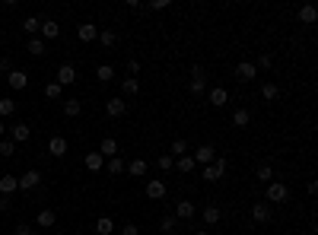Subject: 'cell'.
<instances>
[{"instance_id":"cell-1","label":"cell","mask_w":318,"mask_h":235,"mask_svg":"<svg viewBox=\"0 0 318 235\" xmlns=\"http://www.w3.org/2000/svg\"><path fill=\"white\" fill-rule=\"evenodd\" d=\"M223 175H226V156H217L210 165H204V169H201V178L210 181V185H213V181H220Z\"/></svg>"},{"instance_id":"cell-2","label":"cell","mask_w":318,"mask_h":235,"mask_svg":"<svg viewBox=\"0 0 318 235\" xmlns=\"http://www.w3.org/2000/svg\"><path fill=\"white\" fill-rule=\"evenodd\" d=\"M268 191H264V197H268V204H287L290 197V188L283 185V181H271V185H264Z\"/></svg>"},{"instance_id":"cell-3","label":"cell","mask_w":318,"mask_h":235,"mask_svg":"<svg viewBox=\"0 0 318 235\" xmlns=\"http://www.w3.org/2000/svg\"><path fill=\"white\" fill-rule=\"evenodd\" d=\"M188 89H191V95H204V92H207V73H204L201 67L191 70V83H188Z\"/></svg>"},{"instance_id":"cell-4","label":"cell","mask_w":318,"mask_h":235,"mask_svg":"<svg viewBox=\"0 0 318 235\" xmlns=\"http://www.w3.org/2000/svg\"><path fill=\"white\" fill-rule=\"evenodd\" d=\"M41 178H45V175H41L38 169H29V172H22V175H19V191H35V188L41 185Z\"/></svg>"},{"instance_id":"cell-5","label":"cell","mask_w":318,"mask_h":235,"mask_svg":"<svg viewBox=\"0 0 318 235\" xmlns=\"http://www.w3.org/2000/svg\"><path fill=\"white\" fill-rule=\"evenodd\" d=\"M102 159H115V156H121V143L115 140V137H105V140L99 143V150H96Z\"/></svg>"},{"instance_id":"cell-6","label":"cell","mask_w":318,"mask_h":235,"mask_svg":"<svg viewBox=\"0 0 318 235\" xmlns=\"http://www.w3.org/2000/svg\"><path fill=\"white\" fill-rule=\"evenodd\" d=\"M191 159H194V165H197V162H201V165H210L213 159H217V150H213L210 143H201V146L191 153Z\"/></svg>"},{"instance_id":"cell-7","label":"cell","mask_w":318,"mask_h":235,"mask_svg":"<svg viewBox=\"0 0 318 235\" xmlns=\"http://www.w3.org/2000/svg\"><path fill=\"white\" fill-rule=\"evenodd\" d=\"M57 86H61V89H64V86H73L76 83V70H73V64H61V67H57V80H54Z\"/></svg>"},{"instance_id":"cell-8","label":"cell","mask_w":318,"mask_h":235,"mask_svg":"<svg viewBox=\"0 0 318 235\" xmlns=\"http://www.w3.org/2000/svg\"><path fill=\"white\" fill-rule=\"evenodd\" d=\"M255 76H258V70H255L252 60H242V64H236V80H239V83H252Z\"/></svg>"},{"instance_id":"cell-9","label":"cell","mask_w":318,"mask_h":235,"mask_svg":"<svg viewBox=\"0 0 318 235\" xmlns=\"http://www.w3.org/2000/svg\"><path fill=\"white\" fill-rule=\"evenodd\" d=\"M271 216H274V207L268 204V200L252 207V220H255V223H261V226H264V223H271Z\"/></svg>"},{"instance_id":"cell-10","label":"cell","mask_w":318,"mask_h":235,"mask_svg":"<svg viewBox=\"0 0 318 235\" xmlns=\"http://www.w3.org/2000/svg\"><path fill=\"white\" fill-rule=\"evenodd\" d=\"M6 86H10V89H25V86H29V73L25 70H10L6 73Z\"/></svg>"},{"instance_id":"cell-11","label":"cell","mask_w":318,"mask_h":235,"mask_svg":"<svg viewBox=\"0 0 318 235\" xmlns=\"http://www.w3.org/2000/svg\"><path fill=\"white\" fill-rule=\"evenodd\" d=\"M29 137H32V127H29V124H22V121H19V124H13V127H10V140H13L16 146H19V143H25Z\"/></svg>"},{"instance_id":"cell-12","label":"cell","mask_w":318,"mask_h":235,"mask_svg":"<svg viewBox=\"0 0 318 235\" xmlns=\"http://www.w3.org/2000/svg\"><path fill=\"white\" fill-rule=\"evenodd\" d=\"M296 16H299V22H303V25H315V19H318V6H315V3H303Z\"/></svg>"},{"instance_id":"cell-13","label":"cell","mask_w":318,"mask_h":235,"mask_svg":"<svg viewBox=\"0 0 318 235\" xmlns=\"http://www.w3.org/2000/svg\"><path fill=\"white\" fill-rule=\"evenodd\" d=\"M147 197H150V200H162V197H166V181L150 178V181H147Z\"/></svg>"},{"instance_id":"cell-14","label":"cell","mask_w":318,"mask_h":235,"mask_svg":"<svg viewBox=\"0 0 318 235\" xmlns=\"http://www.w3.org/2000/svg\"><path fill=\"white\" fill-rule=\"evenodd\" d=\"M41 41H51V38H57L61 35V25H57L54 19H41Z\"/></svg>"},{"instance_id":"cell-15","label":"cell","mask_w":318,"mask_h":235,"mask_svg":"<svg viewBox=\"0 0 318 235\" xmlns=\"http://www.w3.org/2000/svg\"><path fill=\"white\" fill-rule=\"evenodd\" d=\"M207 99H210V105H213V108H223V105L229 102V92L223 89V86H213V89L207 92Z\"/></svg>"},{"instance_id":"cell-16","label":"cell","mask_w":318,"mask_h":235,"mask_svg":"<svg viewBox=\"0 0 318 235\" xmlns=\"http://www.w3.org/2000/svg\"><path fill=\"white\" fill-rule=\"evenodd\" d=\"M105 111H108V118H121L127 111V102H121V95H115V99L105 102Z\"/></svg>"},{"instance_id":"cell-17","label":"cell","mask_w":318,"mask_h":235,"mask_svg":"<svg viewBox=\"0 0 318 235\" xmlns=\"http://www.w3.org/2000/svg\"><path fill=\"white\" fill-rule=\"evenodd\" d=\"M48 156H54V159L67 156V140H64V137H51V140H48Z\"/></svg>"},{"instance_id":"cell-18","label":"cell","mask_w":318,"mask_h":235,"mask_svg":"<svg viewBox=\"0 0 318 235\" xmlns=\"http://www.w3.org/2000/svg\"><path fill=\"white\" fill-rule=\"evenodd\" d=\"M54 223H57V213H54V210H48V207H45V210H38V216H35V226H38V229H51Z\"/></svg>"},{"instance_id":"cell-19","label":"cell","mask_w":318,"mask_h":235,"mask_svg":"<svg viewBox=\"0 0 318 235\" xmlns=\"http://www.w3.org/2000/svg\"><path fill=\"white\" fill-rule=\"evenodd\" d=\"M194 213H197V207L191 204V200H178V204H175V216H178V220H191Z\"/></svg>"},{"instance_id":"cell-20","label":"cell","mask_w":318,"mask_h":235,"mask_svg":"<svg viewBox=\"0 0 318 235\" xmlns=\"http://www.w3.org/2000/svg\"><path fill=\"white\" fill-rule=\"evenodd\" d=\"M255 178L261 181V185H271V181H274V165H271V162H261V165L255 169Z\"/></svg>"},{"instance_id":"cell-21","label":"cell","mask_w":318,"mask_h":235,"mask_svg":"<svg viewBox=\"0 0 318 235\" xmlns=\"http://www.w3.org/2000/svg\"><path fill=\"white\" fill-rule=\"evenodd\" d=\"M13 191H19V178H16V175H3V178H0V194L10 197Z\"/></svg>"},{"instance_id":"cell-22","label":"cell","mask_w":318,"mask_h":235,"mask_svg":"<svg viewBox=\"0 0 318 235\" xmlns=\"http://www.w3.org/2000/svg\"><path fill=\"white\" fill-rule=\"evenodd\" d=\"M76 35H80V41H96L99 38V29L92 22H83L80 29H76Z\"/></svg>"},{"instance_id":"cell-23","label":"cell","mask_w":318,"mask_h":235,"mask_svg":"<svg viewBox=\"0 0 318 235\" xmlns=\"http://www.w3.org/2000/svg\"><path fill=\"white\" fill-rule=\"evenodd\" d=\"M83 165H86V169H89V172H102V169H105V159H102L99 153H86Z\"/></svg>"},{"instance_id":"cell-24","label":"cell","mask_w":318,"mask_h":235,"mask_svg":"<svg viewBox=\"0 0 318 235\" xmlns=\"http://www.w3.org/2000/svg\"><path fill=\"white\" fill-rule=\"evenodd\" d=\"M124 169L131 172L134 178H147V159H134V162H127Z\"/></svg>"},{"instance_id":"cell-25","label":"cell","mask_w":318,"mask_h":235,"mask_svg":"<svg viewBox=\"0 0 318 235\" xmlns=\"http://www.w3.org/2000/svg\"><path fill=\"white\" fill-rule=\"evenodd\" d=\"M96 235H115V220L99 216V220H96Z\"/></svg>"},{"instance_id":"cell-26","label":"cell","mask_w":318,"mask_h":235,"mask_svg":"<svg viewBox=\"0 0 318 235\" xmlns=\"http://www.w3.org/2000/svg\"><path fill=\"white\" fill-rule=\"evenodd\" d=\"M261 99H264V102H277V99H280L277 83H261Z\"/></svg>"},{"instance_id":"cell-27","label":"cell","mask_w":318,"mask_h":235,"mask_svg":"<svg viewBox=\"0 0 318 235\" xmlns=\"http://www.w3.org/2000/svg\"><path fill=\"white\" fill-rule=\"evenodd\" d=\"M185 153H188V140H185V137H175L172 146H169V156H172V159H178V156H185Z\"/></svg>"},{"instance_id":"cell-28","label":"cell","mask_w":318,"mask_h":235,"mask_svg":"<svg viewBox=\"0 0 318 235\" xmlns=\"http://www.w3.org/2000/svg\"><path fill=\"white\" fill-rule=\"evenodd\" d=\"M233 124L236 127H248V124H252V111H248V108H236L233 111Z\"/></svg>"},{"instance_id":"cell-29","label":"cell","mask_w":318,"mask_h":235,"mask_svg":"<svg viewBox=\"0 0 318 235\" xmlns=\"http://www.w3.org/2000/svg\"><path fill=\"white\" fill-rule=\"evenodd\" d=\"M220 220H223V210H220V207H213V204L204 207V223H207V226H217Z\"/></svg>"},{"instance_id":"cell-30","label":"cell","mask_w":318,"mask_h":235,"mask_svg":"<svg viewBox=\"0 0 318 235\" xmlns=\"http://www.w3.org/2000/svg\"><path fill=\"white\" fill-rule=\"evenodd\" d=\"M121 92L124 95H137V92H140V80H137V76H124V80H121Z\"/></svg>"},{"instance_id":"cell-31","label":"cell","mask_w":318,"mask_h":235,"mask_svg":"<svg viewBox=\"0 0 318 235\" xmlns=\"http://www.w3.org/2000/svg\"><path fill=\"white\" fill-rule=\"evenodd\" d=\"M25 51H29L32 57H41V54H48V48H45V41H41V38H29V45H25Z\"/></svg>"},{"instance_id":"cell-32","label":"cell","mask_w":318,"mask_h":235,"mask_svg":"<svg viewBox=\"0 0 318 235\" xmlns=\"http://www.w3.org/2000/svg\"><path fill=\"white\" fill-rule=\"evenodd\" d=\"M64 115H67V118H80V115H83V102H80V99L64 102Z\"/></svg>"},{"instance_id":"cell-33","label":"cell","mask_w":318,"mask_h":235,"mask_svg":"<svg viewBox=\"0 0 318 235\" xmlns=\"http://www.w3.org/2000/svg\"><path fill=\"white\" fill-rule=\"evenodd\" d=\"M175 169L182 172V175H188V172H194V159H191V153L178 156V159H175Z\"/></svg>"},{"instance_id":"cell-34","label":"cell","mask_w":318,"mask_h":235,"mask_svg":"<svg viewBox=\"0 0 318 235\" xmlns=\"http://www.w3.org/2000/svg\"><path fill=\"white\" fill-rule=\"evenodd\" d=\"M96 76H99V83H111V80H115V67H111V64H99Z\"/></svg>"},{"instance_id":"cell-35","label":"cell","mask_w":318,"mask_h":235,"mask_svg":"<svg viewBox=\"0 0 318 235\" xmlns=\"http://www.w3.org/2000/svg\"><path fill=\"white\" fill-rule=\"evenodd\" d=\"M105 172H108V175H121V172H124V159H121V156L105 159Z\"/></svg>"},{"instance_id":"cell-36","label":"cell","mask_w":318,"mask_h":235,"mask_svg":"<svg viewBox=\"0 0 318 235\" xmlns=\"http://www.w3.org/2000/svg\"><path fill=\"white\" fill-rule=\"evenodd\" d=\"M38 29H41V19H38V16H29V19H22V32H25V35H35Z\"/></svg>"},{"instance_id":"cell-37","label":"cell","mask_w":318,"mask_h":235,"mask_svg":"<svg viewBox=\"0 0 318 235\" xmlns=\"http://www.w3.org/2000/svg\"><path fill=\"white\" fill-rule=\"evenodd\" d=\"M99 45H102V48H115V45H118V35H115V32H111V29L99 32Z\"/></svg>"},{"instance_id":"cell-38","label":"cell","mask_w":318,"mask_h":235,"mask_svg":"<svg viewBox=\"0 0 318 235\" xmlns=\"http://www.w3.org/2000/svg\"><path fill=\"white\" fill-rule=\"evenodd\" d=\"M13 111H16V102L10 99V95H6V99H0V121H3V118H10Z\"/></svg>"},{"instance_id":"cell-39","label":"cell","mask_w":318,"mask_h":235,"mask_svg":"<svg viewBox=\"0 0 318 235\" xmlns=\"http://www.w3.org/2000/svg\"><path fill=\"white\" fill-rule=\"evenodd\" d=\"M175 226H178L175 216H162V220H159V229L166 232V235H175Z\"/></svg>"},{"instance_id":"cell-40","label":"cell","mask_w":318,"mask_h":235,"mask_svg":"<svg viewBox=\"0 0 318 235\" xmlns=\"http://www.w3.org/2000/svg\"><path fill=\"white\" fill-rule=\"evenodd\" d=\"M271 67H274V57H271V54H258L255 70H271Z\"/></svg>"},{"instance_id":"cell-41","label":"cell","mask_w":318,"mask_h":235,"mask_svg":"<svg viewBox=\"0 0 318 235\" xmlns=\"http://www.w3.org/2000/svg\"><path fill=\"white\" fill-rule=\"evenodd\" d=\"M13 153H16V143L10 140V137H6V140H0V156H3V159H10Z\"/></svg>"},{"instance_id":"cell-42","label":"cell","mask_w":318,"mask_h":235,"mask_svg":"<svg viewBox=\"0 0 318 235\" xmlns=\"http://www.w3.org/2000/svg\"><path fill=\"white\" fill-rule=\"evenodd\" d=\"M156 165H159V169H162V172H169V169H172V165H175V159H172V156H169V153H162V156H159V159H156Z\"/></svg>"},{"instance_id":"cell-43","label":"cell","mask_w":318,"mask_h":235,"mask_svg":"<svg viewBox=\"0 0 318 235\" xmlns=\"http://www.w3.org/2000/svg\"><path fill=\"white\" fill-rule=\"evenodd\" d=\"M45 95H48V99H61V86H57V83H45Z\"/></svg>"},{"instance_id":"cell-44","label":"cell","mask_w":318,"mask_h":235,"mask_svg":"<svg viewBox=\"0 0 318 235\" xmlns=\"http://www.w3.org/2000/svg\"><path fill=\"white\" fill-rule=\"evenodd\" d=\"M13 232H16V235H35V229H32V226H25V223H19Z\"/></svg>"},{"instance_id":"cell-45","label":"cell","mask_w":318,"mask_h":235,"mask_svg":"<svg viewBox=\"0 0 318 235\" xmlns=\"http://www.w3.org/2000/svg\"><path fill=\"white\" fill-rule=\"evenodd\" d=\"M6 210H13V200L6 194H0V213H6Z\"/></svg>"},{"instance_id":"cell-46","label":"cell","mask_w":318,"mask_h":235,"mask_svg":"<svg viewBox=\"0 0 318 235\" xmlns=\"http://www.w3.org/2000/svg\"><path fill=\"white\" fill-rule=\"evenodd\" d=\"M121 235H140V229H137L134 223H124V226H121Z\"/></svg>"},{"instance_id":"cell-47","label":"cell","mask_w":318,"mask_h":235,"mask_svg":"<svg viewBox=\"0 0 318 235\" xmlns=\"http://www.w3.org/2000/svg\"><path fill=\"white\" fill-rule=\"evenodd\" d=\"M13 70V60L10 57H0V73H10Z\"/></svg>"},{"instance_id":"cell-48","label":"cell","mask_w":318,"mask_h":235,"mask_svg":"<svg viewBox=\"0 0 318 235\" xmlns=\"http://www.w3.org/2000/svg\"><path fill=\"white\" fill-rule=\"evenodd\" d=\"M166 6H169V0H153L150 10H166Z\"/></svg>"},{"instance_id":"cell-49","label":"cell","mask_w":318,"mask_h":235,"mask_svg":"<svg viewBox=\"0 0 318 235\" xmlns=\"http://www.w3.org/2000/svg\"><path fill=\"white\" fill-rule=\"evenodd\" d=\"M127 73H140V64H137V60H127Z\"/></svg>"},{"instance_id":"cell-50","label":"cell","mask_w":318,"mask_h":235,"mask_svg":"<svg viewBox=\"0 0 318 235\" xmlns=\"http://www.w3.org/2000/svg\"><path fill=\"white\" fill-rule=\"evenodd\" d=\"M3 134H6V124H3V121H0V140H3Z\"/></svg>"},{"instance_id":"cell-51","label":"cell","mask_w":318,"mask_h":235,"mask_svg":"<svg viewBox=\"0 0 318 235\" xmlns=\"http://www.w3.org/2000/svg\"><path fill=\"white\" fill-rule=\"evenodd\" d=\"M194 235H210V232H207V229H197V232H194Z\"/></svg>"}]
</instances>
